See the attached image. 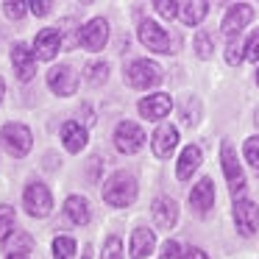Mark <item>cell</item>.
<instances>
[{
    "instance_id": "cell-24",
    "label": "cell",
    "mask_w": 259,
    "mask_h": 259,
    "mask_svg": "<svg viewBox=\"0 0 259 259\" xmlns=\"http://www.w3.org/2000/svg\"><path fill=\"white\" fill-rule=\"evenodd\" d=\"M84 78L90 87H103L109 81V64L106 62H90L84 70Z\"/></svg>"
},
{
    "instance_id": "cell-34",
    "label": "cell",
    "mask_w": 259,
    "mask_h": 259,
    "mask_svg": "<svg viewBox=\"0 0 259 259\" xmlns=\"http://www.w3.org/2000/svg\"><path fill=\"white\" fill-rule=\"evenodd\" d=\"M17 234V245H9V251L12 253H28L31 251V237L25 234V231H14Z\"/></svg>"
},
{
    "instance_id": "cell-12",
    "label": "cell",
    "mask_w": 259,
    "mask_h": 259,
    "mask_svg": "<svg viewBox=\"0 0 259 259\" xmlns=\"http://www.w3.org/2000/svg\"><path fill=\"white\" fill-rule=\"evenodd\" d=\"M176 145H179V128L170 123H159L156 131H153L151 137V148H153V156L159 159H170L176 151Z\"/></svg>"
},
{
    "instance_id": "cell-15",
    "label": "cell",
    "mask_w": 259,
    "mask_h": 259,
    "mask_svg": "<svg viewBox=\"0 0 259 259\" xmlns=\"http://www.w3.org/2000/svg\"><path fill=\"white\" fill-rule=\"evenodd\" d=\"M251 20H253V9L248 6V3H237V6H231L229 12H226L223 23H220V31H223L226 36H240V31L245 28Z\"/></svg>"
},
{
    "instance_id": "cell-5",
    "label": "cell",
    "mask_w": 259,
    "mask_h": 259,
    "mask_svg": "<svg viewBox=\"0 0 259 259\" xmlns=\"http://www.w3.org/2000/svg\"><path fill=\"white\" fill-rule=\"evenodd\" d=\"M23 206H25V212L31 214V218H48V214L53 212V195H51V190H48L42 181H31L28 187H25V192H23Z\"/></svg>"
},
{
    "instance_id": "cell-16",
    "label": "cell",
    "mask_w": 259,
    "mask_h": 259,
    "mask_svg": "<svg viewBox=\"0 0 259 259\" xmlns=\"http://www.w3.org/2000/svg\"><path fill=\"white\" fill-rule=\"evenodd\" d=\"M87 142H90V134L78 120H67L62 125V145L67 153H81L87 148Z\"/></svg>"
},
{
    "instance_id": "cell-25",
    "label": "cell",
    "mask_w": 259,
    "mask_h": 259,
    "mask_svg": "<svg viewBox=\"0 0 259 259\" xmlns=\"http://www.w3.org/2000/svg\"><path fill=\"white\" fill-rule=\"evenodd\" d=\"M242 59H245V42H242V36H229V42H226V62L231 67H240Z\"/></svg>"
},
{
    "instance_id": "cell-17",
    "label": "cell",
    "mask_w": 259,
    "mask_h": 259,
    "mask_svg": "<svg viewBox=\"0 0 259 259\" xmlns=\"http://www.w3.org/2000/svg\"><path fill=\"white\" fill-rule=\"evenodd\" d=\"M151 214H153V223L159 226V229H173L176 223H179V203L173 201V198H156L151 206Z\"/></svg>"
},
{
    "instance_id": "cell-9",
    "label": "cell",
    "mask_w": 259,
    "mask_h": 259,
    "mask_svg": "<svg viewBox=\"0 0 259 259\" xmlns=\"http://www.w3.org/2000/svg\"><path fill=\"white\" fill-rule=\"evenodd\" d=\"M231 214H234V226H237V231H240L242 237L256 234V229H259V206L253 201H248V198H237Z\"/></svg>"
},
{
    "instance_id": "cell-6",
    "label": "cell",
    "mask_w": 259,
    "mask_h": 259,
    "mask_svg": "<svg viewBox=\"0 0 259 259\" xmlns=\"http://www.w3.org/2000/svg\"><path fill=\"white\" fill-rule=\"evenodd\" d=\"M145 140H148L145 131H142L137 123H131V120H120V123L114 125V148H117L120 153H125V156L142 151Z\"/></svg>"
},
{
    "instance_id": "cell-40",
    "label": "cell",
    "mask_w": 259,
    "mask_h": 259,
    "mask_svg": "<svg viewBox=\"0 0 259 259\" xmlns=\"http://www.w3.org/2000/svg\"><path fill=\"white\" fill-rule=\"evenodd\" d=\"M256 84H259V70H256Z\"/></svg>"
},
{
    "instance_id": "cell-10",
    "label": "cell",
    "mask_w": 259,
    "mask_h": 259,
    "mask_svg": "<svg viewBox=\"0 0 259 259\" xmlns=\"http://www.w3.org/2000/svg\"><path fill=\"white\" fill-rule=\"evenodd\" d=\"M48 87H51V92H56L59 98H70L78 90V73H75L70 64L51 67L48 70Z\"/></svg>"
},
{
    "instance_id": "cell-39",
    "label": "cell",
    "mask_w": 259,
    "mask_h": 259,
    "mask_svg": "<svg viewBox=\"0 0 259 259\" xmlns=\"http://www.w3.org/2000/svg\"><path fill=\"white\" fill-rule=\"evenodd\" d=\"M3 95H6V84H3V78H0V103H3Z\"/></svg>"
},
{
    "instance_id": "cell-14",
    "label": "cell",
    "mask_w": 259,
    "mask_h": 259,
    "mask_svg": "<svg viewBox=\"0 0 259 259\" xmlns=\"http://www.w3.org/2000/svg\"><path fill=\"white\" fill-rule=\"evenodd\" d=\"M12 67L20 81H31L36 75V56L25 42H17L12 48Z\"/></svg>"
},
{
    "instance_id": "cell-22",
    "label": "cell",
    "mask_w": 259,
    "mask_h": 259,
    "mask_svg": "<svg viewBox=\"0 0 259 259\" xmlns=\"http://www.w3.org/2000/svg\"><path fill=\"white\" fill-rule=\"evenodd\" d=\"M206 14H209V3H203V0H198V3H181V9H179V17L184 25H201Z\"/></svg>"
},
{
    "instance_id": "cell-27",
    "label": "cell",
    "mask_w": 259,
    "mask_h": 259,
    "mask_svg": "<svg viewBox=\"0 0 259 259\" xmlns=\"http://www.w3.org/2000/svg\"><path fill=\"white\" fill-rule=\"evenodd\" d=\"M212 53H214L212 34H209V31H198V34H195V56L206 62V59H212Z\"/></svg>"
},
{
    "instance_id": "cell-21",
    "label": "cell",
    "mask_w": 259,
    "mask_h": 259,
    "mask_svg": "<svg viewBox=\"0 0 259 259\" xmlns=\"http://www.w3.org/2000/svg\"><path fill=\"white\" fill-rule=\"evenodd\" d=\"M128 248H131V259H145L156 248V237H153L151 229H134Z\"/></svg>"
},
{
    "instance_id": "cell-37",
    "label": "cell",
    "mask_w": 259,
    "mask_h": 259,
    "mask_svg": "<svg viewBox=\"0 0 259 259\" xmlns=\"http://www.w3.org/2000/svg\"><path fill=\"white\" fill-rule=\"evenodd\" d=\"M184 259H209V253H206V251H201V248H190Z\"/></svg>"
},
{
    "instance_id": "cell-7",
    "label": "cell",
    "mask_w": 259,
    "mask_h": 259,
    "mask_svg": "<svg viewBox=\"0 0 259 259\" xmlns=\"http://www.w3.org/2000/svg\"><path fill=\"white\" fill-rule=\"evenodd\" d=\"M75 42H78L84 51H103L106 42H109V23L103 17H92L87 25H81Z\"/></svg>"
},
{
    "instance_id": "cell-28",
    "label": "cell",
    "mask_w": 259,
    "mask_h": 259,
    "mask_svg": "<svg viewBox=\"0 0 259 259\" xmlns=\"http://www.w3.org/2000/svg\"><path fill=\"white\" fill-rule=\"evenodd\" d=\"M181 114H184V123L187 125H195L198 117H201V103H198V98H187L184 106H181Z\"/></svg>"
},
{
    "instance_id": "cell-18",
    "label": "cell",
    "mask_w": 259,
    "mask_h": 259,
    "mask_svg": "<svg viewBox=\"0 0 259 259\" xmlns=\"http://www.w3.org/2000/svg\"><path fill=\"white\" fill-rule=\"evenodd\" d=\"M190 203L198 214H206L214 206V184L212 179H201L195 187L190 190Z\"/></svg>"
},
{
    "instance_id": "cell-4",
    "label": "cell",
    "mask_w": 259,
    "mask_h": 259,
    "mask_svg": "<svg viewBox=\"0 0 259 259\" xmlns=\"http://www.w3.org/2000/svg\"><path fill=\"white\" fill-rule=\"evenodd\" d=\"M220 164H223V176H226V181H229V190L237 201V198L242 195V190H245V173H242V164L237 162V151L229 140L220 145Z\"/></svg>"
},
{
    "instance_id": "cell-11",
    "label": "cell",
    "mask_w": 259,
    "mask_h": 259,
    "mask_svg": "<svg viewBox=\"0 0 259 259\" xmlns=\"http://www.w3.org/2000/svg\"><path fill=\"white\" fill-rule=\"evenodd\" d=\"M137 109H140V114L145 120H151V123H162V120L170 114V109H173V98H170L167 92H153V95L142 98V101L137 103Z\"/></svg>"
},
{
    "instance_id": "cell-30",
    "label": "cell",
    "mask_w": 259,
    "mask_h": 259,
    "mask_svg": "<svg viewBox=\"0 0 259 259\" xmlns=\"http://www.w3.org/2000/svg\"><path fill=\"white\" fill-rule=\"evenodd\" d=\"M101 259H123V242H120V237H109L106 242H103V253Z\"/></svg>"
},
{
    "instance_id": "cell-26",
    "label": "cell",
    "mask_w": 259,
    "mask_h": 259,
    "mask_svg": "<svg viewBox=\"0 0 259 259\" xmlns=\"http://www.w3.org/2000/svg\"><path fill=\"white\" fill-rule=\"evenodd\" d=\"M75 251H78V245H75L73 237L59 234L53 240V259H75Z\"/></svg>"
},
{
    "instance_id": "cell-23",
    "label": "cell",
    "mask_w": 259,
    "mask_h": 259,
    "mask_svg": "<svg viewBox=\"0 0 259 259\" xmlns=\"http://www.w3.org/2000/svg\"><path fill=\"white\" fill-rule=\"evenodd\" d=\"M14 231H17V214H14V206L3 203V206H0V242H6Z\"/></svg>"
},
{
    "instance_id": "cell-2",
    "label": "cell",
    "mask_w": 259,
    "mask_h": 259,
    "mask_svg": "<svg viewBox=\"0 0 259 259\" xmlns=\"http://www.w3.org/2000/svg\"><path fill=\"white\" fill-rule=\"evenodd\" d=\"M123 81L134 90H151L162 81V67L151 59H134V62L125 64L123 70Z\"/></svg>"
},
{
    "instance_id": "cell-1",
    "label": "cell",
    "mask_w": 259,
    "mask_h": 259,
    "mask_svg": "<svg viewBox=\"0 0 259 259\" xmlns=\"http://www.w3.org/2000/svg\"><path fill=\"white\" fill-rule=\"evenodd\" d=\"M137 192H140L137 179L131 173H125V170H117V173H112L103 181V201L114 209L131 206L137 201Z\"/></svg>"
},
{
    "instance_id": "cell-19",
    "label": "cell",
    "mask_w": 259,
    "mask_h": 259,
    "mask_svg": "<svg viewBox=\"0 0 259 259\" xmlns=\"http://www.w3.org/2000/svg\"><path fill=\"white\" fill-rule=\"evenodd\" d=\"M201 159H203L201 148L187 145L184 151H181V156H179V164H176V176H179V181H190L192 173L201 167Z\"/></svg>"
},
{
    "instance_id": "cell-29",
    "label": "cell",
    "mask_w": 259,
    "mask_h": 259,
    "mask_svg": "<svg viewBox=\"0 0 259 259\" xmlns=\"http://www.w3.org/2000/svg\"><path fill=\"white\" fill-rule=\"evenodd\" d=\"M25 12H31V9L23 0H6V3H3V14H6L9 20H23Z\"/></svg>"
},
{
    "instance_id": "cell-36",
    "label": "cell",
    "mask_w": 259,
    "mask_h": 259,
    "mask_svg": "<svg viewBox=\"0 0 259 259\" xmlns=\"http://www.w3.org/2000/svg\"><path fill=\"white\" fill-rule=\"evenodd\" d=\"M162 259H181V245L176 240H167L162 245Z\"/></svg>"
},
{
    "instance_id": "cell-3",
    "label": "cell",
    "mask_w": 259,
    "mask_h": 259,
    "mask_svg": "<svg viewBox=\"0 0 259 259\" xmlns=\"http://www.w3.org/2000/svg\"><path fill=\"white\" fill-rule=\"evenodd\" d=\"M0 140H3L6 151L12 153L14 159L28 156L31 148H34V134H31V128L23 123H6L0 128Z\"/></svg>"
},
{
    "instance_id": "cell-8",
    "label": "cell",
    "mask_w": 259,
    "mask_h": 259,
    "mask_svg": "<svg viewBox=\"0 0 259 259\" xmlns=\"http://www.w3.org/2000/svg\"><path fill=\"white\" fill-rule=\"evenodd\" d=\"M140 42L153 53H173V39L170 34L153 20H142L140 23Z\"/></svg>"
},
{
    "instance_id": "cell-20",
    "label": "cell",
    "mask_w": 259,
    "mask_h": 259,
    "mask_svg": "<svg viewBox=\"0 0 259 259\" xmlns=\"http://www.w3.org/2000/svg\"><path fill=\"white\" fill-rule=\"evenodd\" d=\"M64 214H67L75 226H87L92 220L90 201H87V198H81V195H70L67 201H64Z\"/></svg>"
},
{
    "instance_id": "cell-33",
    "label": "cell",
    "mask_w": 259,
    "mask_h": 259,
    "mask_svg": "<svg viewBox=\"0 0 259 259\" xmlns=\"http://www.w3.org/2000/svg\"><path fill=\"white\" fill-rule=\"evenodd\" d=\"M245 59L248 62H259V28L253 31L245 42Z\"/></svg>"
},
{
    "instance_id": "cell-35",
    "label": "cell",
    "mask_w": 259,
    "mask_h": 259,
    "mask_svg": "<svg viewBox=\"0 0 259 259\" xmlns=\"http://www.w3.org/2000/svg\"><path fill=\"white\" fill-rule=\"evenodd\" d=\"M28 9L36 14V17H48V14L53 12V3L51 0H34V3H28Z\"/></svg>"
},
{
    "instance_id": "cell-31",
    "label": "cell",
    "mask_w": 259,
    "mask_h": 259,
    "mask_svg": "<svg viewBox=\"0 0 259 259\" xmlns=\"http://www.w3.org/2000/svg\"><path fill=\"white\" fill-rule=\"evenodd\" d=\"M242 156H245V162H251L259 170V137H248L245 145H242Z\"/></svg>"
},
{
    "instance_id": "cell-38",
    "label": "cell",
    "mask_w": 259,
    "mask_h": 259,
    "mask_svg": "<svg viewBox=\"0 0 259 259\" xmlns=\"http://www.w3.org/2000/svg\"><path fill=\"white\" fill-rule=\"evenodd\" d=\"M6 259H31V256H28V253H9Z\"/></svg>"
},
{
    "instance_id": "cell-32",
    "label": "cell",
    "mask_w": 259,
    "mask_h": 259,
    "mask_svg": "<svg viewBox=\"0 0 259 259\" xmlns=\"http://www.w3.org/2000/svg\"><path fill=\"white\" fill-rule=\"evenodd\" d=\"M153 9H156L164 20H176V17H179L181 3H176V0H156V3H153Z\"/></svg>"
},
{
    "instance_id": "cell-13",
    "label": "cell",
    "mask_w": 259,
    "mask_h": 259,
    "mask_svg": "<svg viewBox=\"0 0 259 259\" xmlns=\"http://www.w3.org/2000/svg\"><path fill=\"white\" fill-rule=\"evenodd\" d=\"M62 51V28H42L34 36V56L39 62H51Z\"/></svg>"
}]
</instances>
